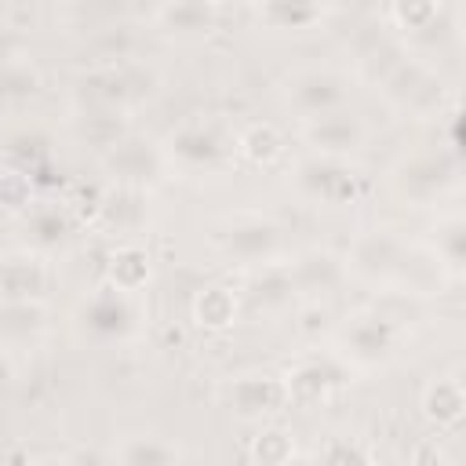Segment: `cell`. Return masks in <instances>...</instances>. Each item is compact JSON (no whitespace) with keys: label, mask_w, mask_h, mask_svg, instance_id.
Returning <instances> with one entry per match:
<instances>
[{"label":"cell","mask_w":466,"mask_h":466,"mask_svg":"<svg viewBox=\"0 0 466 466\" xmlns=\"http://www.w3.org/2000/svg\"><path fill=\"white\" fill-rule=\"evenodd\" d=\"M255 459L262 462V466H288L291 462V455H295V444H291V433H284V430H266L258 441H255Z\"/></svg>","instance_id":"ffe728a7"},{"label":"cell","mask_w":466,"mask_h":466,"mask_svg":"<svg viewBox=\"0 0 466 466\" xmlns=\"http://www.w3.org/2000/svg\"><path fill=\"white\" fill-rule=\"evenodd\" d=\"M109 288H116V291H138L146 280H149V255L142 251V248H135V244H127V248H120L116 255H113V262H109Z\"/></svg>","instance_id":"4fadbf2b"},{"label":"cell","mask_w":466,"mask_h":466,"mask_svg":"<svg viewBox=\"0 0 466 466\" xmlns=\"http://www.w3.org/2000/svg\"><path fill=\"white\" fill-rule=\"evenodd\" d=\"M462 222L459 218H448L444 226H441V233H437V251L451 262V266H462Z\"/></svg>","instance_id":"7402d4cb"},{"label":"cell","mask_w":466,"mask_h":466,"mask_svg":"<svg viewBox=\"0 0 466 466\" xmlns=\"http://www.w3.org/2000/svg\"><path fill=\"white\" fill-rule=\"evenodd\" d=\"M400 258H404L400 244H397L393 237H386V233L360 237L357 248H353V269L371 273V277H375V273H390V269H397Z\"/></svg>","instance_id":"7c38bea8"},{"label":"cell","mask_w":466,"mask_h":466,"mask_svg":"<svg viewBox=\"0 0 466 466\" xmlns=\"http://www.w3.org/2000/svg\"><path fill=\"white\" fill-rule=\"evenodd\" d=\"M324 466H371V459H368V451H364L360 444H353V441H335V444H328V451H324Z\"/></svg>","instance_id":"603a6c76"},{"label":"cell","mask_w":466,"mask_h":466,"mask_svg":"<svg viewBox=\"0 0 466 466\" xmlns=\"http://www.w3.org/2000/svg\"><path fill=\"white\" fill-rule=\"evenodd\" d=\"M171 153L189 167H204V164H215L222 157V142L211 127L193 124V127H182L171 135Z\"/></svg>","instance_id":"8fae6325"},{"label":"cell","mask_w":466,"mask_h":466,"mask_svg":"<svg viewBox=\"0 0 466 466\" xmlns=\"http://www.w3.org/2000/svg\"><path fill=\"white\" fill-rule=\"evenodd\" d=\"M393 342H397V320L382 313H368V317H357L342 331V357L368 368V364L386 360L393 353Z\"/></svg>","instance_id":"6da1fadb"},{"label":"cell","mask_w":466,"mask_h":466,"mask_svg":"<svg viewBox=\"0 0 466 466\" xmlns=\"http://www.w3.org/2000/svg\"><path fill=\"white\" fill-rule=\"evenodd\" d=\"M280 244V229L266 218H240L229 226L226 233V251L240 255V258H269Z\"/></svg>","instance_id":"52a82bcc"},{"label":"cell","mask_w":466,"mask_h":466,"mask_svg":"<svg viewBox=\"0 0 466 466\" xmlns=\"http://www.w3.org/2000/svg\"><path fill=\"white\" fill-rule=\"evenodd\" d=\"M346 379V371L331 360H309V364H299L284 386H288V400H299V404H317L328 397L331 386H339Z\"/></svg>","instance_id":"5b68a950"},{"label":"cell","mask_w":466,"mask_h":466,"mask_svg":"<svg viewBox=\"0 0 466 466\" xmlns=\"http://www.w3.org/2000/svg\"><path fill=\"white\" fill-rule=\"evenodd\" d=\"M284 149V138L273 124H251L244 135H240V153L251 160V164H269L277 160Z\"/></svg>","instance_id":"ac0fdd59"},{"label":"cell","mask_w":466,"mask_h":466,"mask_svg":"<svg viewBox=\"0 0 466 466\" xmlns=\"http://www.w3.org/2000/svg\"><path fill=\"white\" fill-rule=\"evenodd\" d=\"M291 102H295V109H302V113L313 120V116H324V113L342 109V102H346V84H342L335 73L313 69V73H302V76L291 84Z\"/></svg>","instance_id":"277c9868"},{"label":"cell","mask_w":466,"mask_h":466,"mask_svg":"<svg viewBox=\"0 0 466 466\" xmlns=\"http://www.w3.org/2000/svg\"><path fill=\"white\" fill-rule=\"evenodd\" d=\"M229 404L240 419H262L288 404V386L277 375H248L229 386Z\"/></svg>","instance_id":"3957f363"},{"label":"cell","mask_w":466,"mask_h":466,"mask_svg":"<svg viewBox=\"0 0 466 466\" xmlns=\"http://www.w3.org/2000/svg\"><path fill=\"white\" fill-rule=\"evenodd\" d=\"M44 306L36 299H0V346H22L44 331Z\"/></svg>","instance_id":"8992f818"},{"label":"cell","mask_w":466,"mask_h":466,"mask_svg":"<svg viewBox=\"0 0 466 466\" xmlns=\"http://www.w3.org/2000/svg\"><path fill=\"white\" fill-rule=\"evenodd\" d=\"M175 459H178V451L160 437H127L116 448L120 466H175Z\"/></svg>","instance_id":"5bb4252c"},{"label":"cell","mask_w":466,"mask_h":466,"mask_svg":"<svg viewBox=\"0 0 466 466\" xmlns=\"http://www.w3.org/2000/svg\"><path fill=\"white\" fill-rule=\"evenodd\" d=\"M44 291V266L25 255L0 262V295L4 299H36Z\"/></svg>","instance_id":"30bf717a"},{"label":"cell","mask_w":466,"mask_h":466,"mask_svg":"<svg viewBox=\"0 0 466 466\" xmlns=\"http://www.w3.org/2000/svg\"><path fill=\"white\" fill-rule=\"evenodd\" d=\"M258 15L266 22H273L277 29H306L309 22H317L324 15V7H317V4H266V7H258Z\"/></svg>","instance_id":"d6986e66"},{"label":"cell","mask_w":466,"mask_h":466,"mask_svg":"<svg viewBox=\"0 0 466 466\" xmlns=\"http://www.w3.org/2000/svg\"><path fill=\"white\" fill-rule=\"evenodd\" d=\"M462 386L455 379H437L426 386V397H422V408L433 422H459L462 415Z\"/></svg>","instance_id":"2e32d148"},{"label":"cell","mask_w":466,"mask_h":466,"mask_svg":"<svg viewBox=\"0 0 466 466\" xmlns=\"http://www.w3.org/2000/svg\"><path fill=\"white\" fill-rule=\"evenodd\" d=\"M419 182H426V189H437L441 186V175H437V160H419L404 171V189H415Z\"/></svg>","instance_id":"cb8c5ba5"},{"label":"cell","mask_w":466,"mask_h":466,"mask_svg":"<svg viewBox=\"0 0 466 466\" xmlns=\"http://www.w3.org/2000/svg\"><path fill=\"white\" fill-rule=\"evenodd\" d=\"M193 313H197V324L204 328H226L237 317V299L226 288H204L193 302Z\"/></svg>","instance_id":"e0dca14e"},{"label":"cell","mask_w":466,"mask_h":466,"mask_svg":"<svg viewBox=\"0 0 466 466\" xmlns=\"http://www.w3.org/2000/svg\"><path fill=\"white\" fill-rule=\"evenodd\" d=\"M299 182H302L306 193H313L320 200H331V204L353 197V175L335 160H306L299 167Z\"/></svg>","instance_id":"ba28073f"},{"label":"cell","mask_w":466,"mask_h":466,"mask_svg":"<svg viewBox=\"0 0 466 466\" xmlns=\"http://www.w3.org/2000/svg\"><path fill=\"white\" fill-rule=\"evenodd\" d=\"M313 466H324V462H313Z\"/></svg>","instance_id":"d4e9b609"},{"label":"cell","mask_w":466,"mask_h":466,"mask_svg":"<svg viewBox=\"0 0 466 466\" xmlns=\"http://www.w3.org/2000/svg\"><path fill=\"white\" fill-rule=\"evenodd\" d=\"M66 237V218L58 211H36L33 215V240L40 248H51V244H62Z\"/></svg>","instance_id":"44dd1931"},{"label":"cell","mask_w":466,"mask_h":466,"mask_svg":"<svg viewBox=\"0 0 466 466\" xmlns=\"http://www.w3.org/2000/svg\"><path fill=\"white\" fill-rule=\"evenodd\" d=\"M157 22L171 33H208L215 25L211 4H164L157 7Z\"/></svg>","instance_id":"9a60e30c"},{"label":"cell","mask_w":466,"mask_h":466,"mask_svg":"<svg viewBox=\"0 0 466 466\" xmlns=\"http://www.w3.org/2000/svg\"><path fill=\"white\" fill-rule=\"evenodd\" d=\"M80 324H84V331H87L91 339H98V342L124 339V335L135 328V309H131V302H127L124 291L102 288V291H95V295L84 302Z\"/></svg>","instance_id":"7a4b0ae2"},{"label":"cell","mask_w":466,"mask_h":466,"mask_svg":"<svg viewBox=\"0 0 466 466\" xmlns=\"http://www.w3.org/2000/svg\"><path fill=\"white\" fill-rule=\"evenodd\" d=\"M309 142L320 149H331V153H346L360 142V124L353 113H342V109L313 116L309 120Z\"/></svg>","instance_id":"9c48e42d"}]
</instances>
